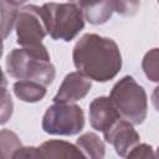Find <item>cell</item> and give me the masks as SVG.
<instances>
[{
    "instance_id": "cell-2",
    "label": "cell",
    "mask_w": 159,
    "mask_h": 159,
    "mask_svg": "<svg viewBox=\"0 0 159 159\" xmlns=\"http://www.w3.org/2000/svg\"><path fill=\"white\" fill-rule=\"evenodd\" d=\"M6 72L16 80H30L46 87L56 76L55 66L43 43L11 50L6 56Z\"/></svg>"
},
{
    "instance_id": "cell-9",
    "label": "cell",
    "mask_w": 159,
    "mask_h": 159,
    "mask_svg": "<svg viewBox=\"0 0 159 159\" xmlns=\"http://www.w3.org/2000/svg\"><path fill=\"white\" fill-rule=\"evenodd\" d=\"M88 117L91 127L102 133L109 129L118 119L122 118L111 98L104 96L97 97L89 103Z\"/></svg>"
},
{
    "instance_id": "cell-22",
    "label": "cell",
    "mask_w": 159,
    "mask_h": 159,
    "mask_svg": "<svg viewBox=\"0 0 159 159\" xmlns=\"http://www.w3.org/2000/svg\"><path fill=\"white\" fill-rule=\"evenodd\" d=\"M5 1H7V2H9V4H11V5L19 6V5H22V4H25L27 0H5Z\"/></svg>"
},
{
    "instance_id": "cell-4",
    "label": "cell",
    "mask_w": 159,
    "mask_h": 159,
    "mask_svg": "<svg viewBox=\"0 0 159 159\" xmlns=\"http://www.w3.org/2000/svg\"><path fill=\"white\" fill-rule=\"evenodd\" d=\"M41 7L52 40L68 42L84 27V16L75 2H46Z\"/></svg>"
},
{
    "instance_id": "cell-12",
    "label": "cell",
    "mask_w": 159,
    "mask_h": 159,
    "mask_svg": "<svg viewBox=\"0 0 159 159\" xmlns=\"http://www.w3.org/2000/svg\"><path fill=\"white\" fill-rule=\"evenodd\" d=\"M12 89L20 101L27 103L39 102L46 96V86L30 80H19L14 83Z\"/></svg>"
},
{
    "instance_id": "cell-6",
    "label": "cell",
    "mask_w": 159,
    "mask_h": 159,
    "mask_svg": "<svg viewBox=\"0 0 159 159\" xmlns=\"http://www.w3.org/2000/svg\"><path fill=\"white\" fill-rule=\"evenodd\" d=\"M16 41L21 47L37 46L48 35L42 7L37 5H26L20 9L16 24Z\"/></svg>"
},
{
    "instance_id": "cell-18",
    "label": "cell",
    "mask_w": 159,
    "mask_h": 159,
    "mask_svg": "<svg viewBox=\"0 0 159 159\" xmlns=\"http://www.w3.org/2000/svg\"><path fill=\"white\" fill-rule=\"evenodd\" d=\"M1 124H5L7 122V119L11 117L12 114V101H11V96L7 92V89L5 88V81H4V86H2V94H1Z\"/></svg>"
},
{
    "instance_id": "cell-17",
    "label": "cell",
    "mask_w": 159,
    "mask_h": 159,
    "mask_svg": "<svg viewBox=\"0 0 159 159\" xmlns=\"http://www.w3.org/2000/svg\"><path fill=\"white\" fill-rule=\"evenodd\" d=\"M113 10L122 16H134L139 7L140 0H111Z\"/></svg>"
},
{
    "instance_id": "cell-23",
    "label": "cell",
    "mask_w": 159,
    "mask_h": 159,
    "mask_svg": "<svg viewBox=\"0 0 159 159\" xmlns=\"http://www.w3.org/2000/svg\"><path fill=\"white\" fill-rule=\"evenodd\" d=\"M154 155H155V158H159V147H158V149L155 150V153H154Z\"/></svg>"
},
{
    "instance_id": "cell-3",
    "label": "cell",
    "mask_w": 159,
    "mask_h": 159,
    "mask_svg": "<svg viewBox=\"0 0 159 159\" xmlns=\"http://www.w3.org/2000/svg\"><path fill=\"white\" fill-rule=\"evenodd\" d=\"M109 98L120 117L133 124H142L148 114L145 89L132 77L124 76L112 87Z\"/></svg>"
},
{
    "instance_id": "cell-11",
    "label": "cell",
    "mask_w": 159,
    "mask_h": 159,
    "mask_svg": "<svg viewBox=\"0 0 159 159\" xmlns=\"http://www.w3.org/2000/svg\"><path fill=\"white\" fill-rule=\"evenodd\" d=\"M40 159H52V158H84L83 153L78 149L77 145L60 140L51 139L43 142L39 147Z\"/></svg>"
},
{
    "instance_id": "cell-5",
    "label": "cell",
    "mask_w": 159,
    "mask_h": 159,
    "mask_svg": "<svg viewBox=\"0 0 159 159\" xmlns=\"http://www.w3.org/2000/svg\"><path fill=\"white\" fill-rule=\"evenodd\" d=\"M83 127V109L75 103L53 102L42 117V129L51 135H76Z\"/></svg>"
},
{
    "instance_id": "cell-20",
    "label": "cell",
    "mask_w": 159,
    "mask_h": 159,
    "mask_svg": "<svg viewBox=\"0 0 159 159\" xmlns=\"http://www.w3.org/2000/svg\"><path fill=\"white\" fill-rule=\"evenodd\" d=\"M12 159H40L39 147H21L14 154Z\"/></svg>"
},
{
    "instance_id": "cell-1",
    "label": "cell",
    "mask_w": 159,
    "mask_h": 159,
    "mask_svg": "<svg viewBox=\"0 0 159 159\" xmlns=\"http://www.w3.org/2000/svg\"><path fill=\"white\" fill-rule=\"evenodd\" d=\"M72 60L77 71L96 82L113 80L122 68L118 45L112 39L97 34H84L76 42Z\"/></svg>"
},
{
    "instance_id": "cell-15",
    "label": "cell",
    "mask_w": 159,
    "mask_h": 159,
    "mask_svg": "<svg viewBox=\"0 0 159 159\" xmlns=\"http://www.w3.org/2000/svg\"><path fill=\"white\" fill-rule=\"evenodd\" d=\"M0 143H1V154L4 159H12L14 154L22 147L19 137L7 129H2L0 133Z\"/></svg>"
},
{
    "instance_id": "cell-25",
    "label": "cell",
    "mask_w": 159,
    "mask_h": 159,
    "mask_svg": "<svg viewBox=\"0 0 159 159\" xmlns=\"http://www.w3.org/2000/svg\"><path fill=\"white\" fill-rule=\"evenodd\" d=\"M158 2H159V0H158Z\"/></svg>"
},
{
    "instance_id": "cell-19",
    "label": "cell",
    "mask_w": 159,
    "mask_h": 159,
    "mask_svg": "<svg viewBox=\"0 0 159 159\" xmlns=\"http://www.w3.org/2000/svg\"><path fill=\"white\" fill-rule=\"evenodd\" d=\"M127 158H155L153 148L145 143H138L127 155Z\"/></svg>"
},
{
    "instance_id": "cell-14",
    "label": "cell",
    "mask_w": 159,
    "mask_h": 159,
    "mask_svg": "<svg viewBox=\"0 0 159 159\" xmlns=\"http://www.w3.org/2000/svg\"><path fill=\"white\" fill-rule=\"evenodd\" d=\"M142 70L152 82H159V48L149 50L142 60Z\"/></svg>"
},
{
    "instance_id": "cell-24",
    "label": "cell",
    "mask_w": 159,
    "mask_h": 159,
    "mask_svg": "<svg viewBox=\"0 0 159 159\" xmlns=\"http://www.w3.org/2000/svg\"><path fill=\"white\" fill-rule=\"evenodd\" d=\"M70 1H71V2H75V4H76V2L78 1V0H70Z\"/></svg>"
},
{
    "instance_id": "cell-21",
    "label": "cell",
    "mask_w": 159,
    "mask_h": 159,
    "mask_svg": "<svg viewBox=\"0 0 159 159\" xmlns=\"http://www.w3.org/2000/svg\"><path fill=\"white\" fill-rule=\"evenodd\" d=\"M152 103H153L155 111L159 112V84L154 88V91L152 93Z\"/></svg>"
},
{
    "instance_id": "cell-13",
    "label": "cell",
    "mask_w": 159,
    "mask_h": 159,
    "mask_svg": "<svg viewBox=\"0 0 159 159\" xmlns=\"http://www.w3.org/2000/svg\"><path fill=\"white\" fill-rule=\"evenodd\" d=\"M76 145L83 153L84 158L103 159L106 157V145L103 140L93 132H87L78 137Z\"/></svg>"
},
{
    "instance_id": "cell-10",
    "label": "cell",
    "mask_w": 159,
    "mask_h": 159,
    "mask_svg": "<svg viewBox=\"0 0 159 159\" xmlns=\"http://www.w3.org/2000/svg\"><path fill=\"white\" fill-rule=\"evenodd\" d=\"M76 5L81 9L84 20L92 25L106 24L114 12L111 0H78Z\"/></svg>"
},
{
    "instance_id": "cell-7",
    "label": "cell",
    "mask_w": 159,
    "mask_h": 159,
    "mask_svg": "<svg viewBox=\"0 0 159 159\" xmlns=\"http://www.w3.org/2000/svg\"><path fill=\"white\" fill-rule=\"evenodd\" d=\"M103 137L107 143L113 145L117 155L127 158L128 153L139 143L140 137L134 129L133 123L120 118L109 129L103 132Z\"/></svg>"
},
{
    "instance_id": "cell-16",
    "label": "cell",
    "mask_w": 159,
    "mask_h": 159,
    "mask_svg": "<svg viewBox=\"0 0 159 159\" xmlns=\"http://www.w3.org/2000/svg\"><path fill=\"white\" fill-rule=\"evenodd\" d=\"M17 15H19L17 6L11 5L5 0H1V16H2L1 26H2V39L4 40L9 36L12 27L15 26Z\"/></svg>"
},
{
    "instance_id": "cell-8",
    "label": "cell",
    "mask_w": 159,
    "mask_h": 159,
    "mask_svg": "<svg viewBox=\"0 0 159 159\" xmlns=\"http://www.w3.org/2000/svg\"><path fill=\"white\" fill-rule=\"evenodd\" d=\"M92 87V80L81 73L80 71L70 72L62 81L56 96L55 103H75L83 99Z\"/></svg>"
}]
</instances>
